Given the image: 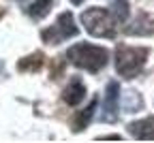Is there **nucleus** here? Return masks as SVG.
I'll list each match as a JSON object with an SVG mask.
<instances>
[{
	"label": "nucleus",
	"instance_id": "nucleus-1",
	"mask_svg": "<svg viewBox=\"0 0 154 143\" xmlns=\"http://www.w3.org/2000/svg\"><path fill=\"white\" fill-rule=\"evenodd\" d=\"M66 58L71 60V64H75L77 68H84L88 73H99L101 68H105L109 53H107V49H103L99 45L79 43V45H73L66 51Z\"/></svg>",
	"mask_w": 154,
	"mask_h": 143
},
{
	"label": "nucleus",
	"instance_id": "nucleus-2",
	"mask_svg": "<svg viewBox=\"0 0 154 143\" xmlns=\"http://www.w3.org/2000/svg\"><path fill=\"white\" fill-rule=\"evenodd\" d=\"M82 24L84 28L92 34V36H103V38H109L113 36L116 32V19L111 15L109 9H99V7H92V9H86L82 13Z\"/></svg>",
	"mask_w": 154,
	"mask_h": 143
},
{
	"label": "nucleus",
	"instance_id": "nucleus-3",
	"mask_svg": "<svg viewBox=\"0 0 154 143\" xmlns=\"http://www.w3.org/2000/svg\"><path fill=\"white\" fill-rule=\"evenodd\" d=\"M146 58H148L146 49L122 45V47H118V51H116V71H118V75L131 79L143 68Z\"/></svg>",
	"mask_w": 154,
	"mask_h": 143
},
{
	"label": "nucleus",
	"instance_id": "nucleus-4",
	"mask_svg": "<svg viewBox=\"0 0 154 143\" xmlns=\"http://www.w3.org/2000/svg\"><path fill=\"white\" fill-rule=\"evenodd\" d=\"M77 34V26H75V19L71 13H60L56 19V24L49 26L47 30H43V41L49 45H58V43H62V41L71 38Z\"/></svg>",
	"mask_w": 154,
	"mask_h": 143
},
{
	"label": "nucleus",
	"instance_id": "nucleus-5",
	"mask_svg": "<svg viewBox=\"0 0 154 143\" xmlns=\"http://www.w3.org/2000/svg\"><path fill=\"white\" fill-rule=\"evenodd\" d=\"M118 94H120V86L111 81L107 86V92H105V113H103V120L105 122H113L118 117Z\"/></svg>",
	"mask_w": 154,
	"mask_h": 143
},
{
	"label": "nucleus",
	"instance_id": "nucleus-6",
	"mask_svg": "<svg viewBox=\"0 0 154 143\" xmlns=\"http://www.w3.org/2000/svg\"><path fill=\"white\" fill-rule=\"evenodd\" d=\"M126 32H128V34H137V36L154 34V15H152V13H141V15L126 28Z\"/></svg>",
	"mask_w": 154,
	"mask_h": 143
},
{
	"label": "nucleus",
	"instance_id": "nucleus-7",
	"mask_svg": "<svg viewBox=\"0 0 154 143\" xmlns=\"http://www.w3.org/2000/svg\"><path fill=\"white\" fill-rule=\"evenodd\" d=\"M62 98H64V103H66V105H79L82 100L86 98V86L82 84L79 79H73L71 84L64 88Z\"/></svg>",
	"mask_w": 154,
	"mask_h": 143
},
{
	"label": "nucleus",
	"instance_id": "nucleus-8",
	"mask_svg": "<svg viewBox=\"0 0 154 143\" xmlns=\"http://www.w3.org/2000/svg\"><path fill=\"white\" fill-rule=\"evenodd\" d=\"M128 132L135 139H154V117H143L133 122L128 126Z\"/></svg>",
	"mask_w": 154,
	"mask_h": 143
},
{
	"label": "nucleus",
	"instance_id": "nucleus-9",
	"mask_svg": "<svg viewBox=\"0 0 154 143\" xmlns=\"http://www.w3.org/2000/svg\"><path fill=\"white\" fill-rule=\"evenodd\" d=\"M49 9H51V0H30L26 7V13L34 19H41L49 13Z\"/></svg>",
	"mask_w": 154,
	"mask_h": 143
},
{
	"label": "nucleus",
	"instance_id": "nucleus-10",
	"mask_svg": "<svg viewBox=\"0 0 154 143\" xmlns=\"http://www.w3.org/2000/svg\"><path fill=\"white\" fill-rule=\"evenodd\" d=\"M109 11H111L113 19H116L118 24H124L126 19H128V13H131V9H128V2H126V0H113Z\"/></svg>",
	"mask_w": 154,
	"mask_h": 143
},
{
	"label": "nucleus",
	"instance_id": "nucleus-11",
	"mask_svg": "<svg viewBox=\"0 0 154 143\" xmlns=\"http://www.w3.org/2000/svg\"><path fill=\"white\" fill-rule=\"evenodd\" d=\"M94 109H96V100H92L88 109H84L82 113H77V117H75V122H73V130H75V132H79L82 128H86V126H88L90 117L94 115Z\"/></svg>",
	"mask_w": 154,
	"mask_h": 143
},
{
	"label": "nucleus",
	"instance_id": "nucleus-12",
	"mask_svg": "<svg viewBox=\"0 0 154 143\" xmlns=\"http://www.w3.org/2000/svg\"><path fill=\"white\" fill-rule=\"evenodd\" d=\"M41 64H43V56H41V53H34V56H30V58H24L22 62H19V68H22V71H30V68L36 71Z\"/></svg>",
	"mask_w": 154,
	"mask_h": 143
},
{
	"label": "nucleus",
	"instance_id": "nucleus-13",
	"mask_svg": "<svg viewBox=\"0 0 154 143\" xmlns=\"http://www.w3.org/2000/svg\"><path fill=\"white\" fill-rule=\"evenodd\" d=\"M133 105H135V107H141V98H139V94L128 92V94H126V100H124V109H126V111H133Z\"/></svg>",
	"mask_w": 154,
	"mask_h": 143
},
{
	"label": "nucleus",
	"instance_id": "nucleus-14",
	"mask_svg": "<svg viewBox=\"0 0 154 143\" xmlns=\"http://www.w3.org/2000/svg\"><path fill=\"white\" fill-rule=\"evenodd\" d=\"M71 2H73V5H82V2H84V0H71Z\"/></svg>",
	"mask_w": 154,
	"mask_h": 143
}]
</instances>
